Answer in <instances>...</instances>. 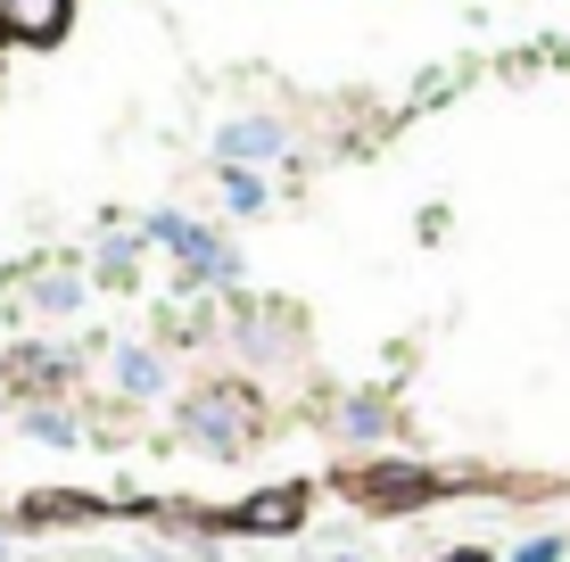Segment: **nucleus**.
<instances>
[{"label": "nucleus", "mask_w": 570, "mask_h": 562, "mask_svg": "<svg viewBox=\"0 0 570 562\" xmlns=\"http://www.w3.org/2000/svg\"><path fill=\"white\" fill-rule=\"evenodd\" d=\"M248 390H199L183 405V431L199 438V447H215V455H232V447H248Z\"/></svg>", "instance_id": "nucleus-1"}, {"label": "nucleus", "mask_w": 570, "mask_h": 562, "mask_svg": "<svg viewBox=\"0 0 570 562\" xmlns=\"http://www.w3.org/2000/svg\"><path fill=\"white\" fill-rule=\"evenodd\" d=\"M340 431H347V438H381V431H389V414H381L372 397H356V405L340 414Z\"/></svg>", "instance_id": "nucleus-9"}, {"label": "nucleus", "mask_w": 570, "mask_h": 562, "mask_svg": "<svg viewBox=\"0 0 570 562\" xmlns=\"http://www.w3.org/2000/svg\"><path fill=\"white\" fill-rule=\"evenodd\" d=\"M446 562H480V554H446Z\"/></svg>", "instance_id": "nucleus-12"}, {"label": "nucleus", "mask_w": 570, "mask_h": 562, "mask_svg": "<svg viewBox=\"0 0 570 562\" xmlns=\"http://www.w3.org/2000/svg\"><path fill=\"white\" fill-rule=\"evenodd\" d=\"M224 207H232V216H257V207H265V183H257L248 166H224Z\"/></svg>", "instance_id": "nucleus-8"}, {"label": "nucleus", "mask_w": 570, "mask_h": 562, "mask_svg": "<svg viewBox=\"0 0 570 562\" xmlns=\"http://www.w3.org/2000/svg\"><path fill=\"white\" fill-rule=\"evenodd\" d=\"M340 562H364V554H340Z\"/></svg>", "instance_id": "nucleus-13"}, {"label": "nucleus", "mask_w": 570, "mask_h": 562, "mask_svg": "<svg viewBox=\"0 0 570 562\" xmlns=\"http://www.w3.org/2000/svg\"><path fill=\"white\" fill-rule=\"evenodd\" d=\"M26 431H33V438H58V447H67L75 422H67V414H26Z\"/></svg>", "instance_id": "nucleus-10"}, {"label": "nucleus", "mask_w": 570, "mask_h": 562, "mask_svg": "<svg viewBox=\"0 0 570 562\" xmlns=\"http://www.w3.org/2000/svg\"><path fill=\"white\" fill-rule=\"evenodd\" d=\"M298 521H306V496H298V489H265V496H248V505L232 513V530L273 538V530H298Z\"/></svg>", "instance_id": "nucleus-5"}, {"label": "nucleus", "mask_w": 570, "mask_h": 562, "mask_svg": "<svg viewBox=\"0 0 570 562\" xmlns=\"http://www.w3.org/2000/svg\"><path fill=\"white\" fill-rule=\"evenodd\" d=\"M149 240H166L174 257H190L199 282H232V274H240V257H224V248H215L199 224H183V216H149Z\"/></svg>", "instance_id": "nucleus-2"}, {"label": "nucleus", "mask_w": 570, "mask_h": 562, "mask_svg": "<svg viewBox=\"0 0 570 562\" xmlns=\"http://www.w3.org/2000/svg\"><path fill=\"white\" fill-rule=\"evenodd\" d=\"M116 390L125 397H157L166 390V364H157L149 347H125V356H116Z\"/></svg>", "instance_id": "nucleus-7"}, {"label": "nucleus", "mask_w": 570, "mask_h": 562, "mask_svg": "<svg viewBox=\"0 0 570 562\" xmlns=\"http://www.w3.org/2000/svg\"><path fill=\"white\" fill-rule=\"evenodd\" d=\"M439 489V480L430 472H405V463H389V472H364V480H347V496H356V505H422V496Z\"/></svg>", "instance_id": "nucleus-3"}, {"label": "nucleus", "mask_w": 570, "mask_h": 562, "mask_svg": "<svg viewBox=\"0 0 570 562\" xmlns=\"http://www.w3.org/2000/svg\"><path fill=\"white\" fill-rule=\"evenodd\" d=\"M513 562H562V538H529V546H521Z\"/></svg>", "instance_id": "nucleus-11"}, {"label": "nucleus", "mask_w": 570, "mask_h": 562, "mask_svg": "<svg viewBox=\"0 0 570 562\" xmlns=\"http://www.w3.org/2000/svg\"><path fill=\"white\" fill-rule=\"evenodd\" d=\"M215 149H224V166H265L273 149H282V125H273V116H232Z\"/></svg>", "instance_id": "nucleus-6"}, {"label": "nucleus", "mask_w": 570, "mask_h": 562, "mask_svg": "<svg viewBox=\"0 0 570 562\" xmlns=\"http://www.w3.org/2000/svg\"><path fill=\"white\" fill-rule=\"evenodd\" d=\"M67 9L75 0H0V33H9V42H58V33H67Z\"/></svg>", "instance_id": "nucleus-4"}]
</instances>
